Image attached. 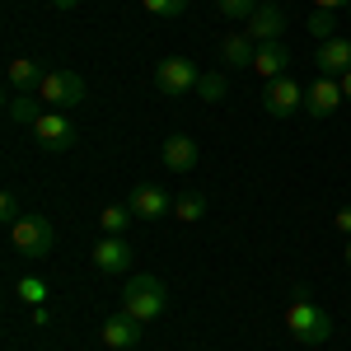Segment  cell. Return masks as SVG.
Here are the masks:
<instances>
[{
	"instance_id": "obj_1",
	"label": "cell",
	"mask_w": 351,
	"mask_h": 351,
	"mask_svg": "<svg viewBox=\"0 0 351 351\" xmlns=\"http://www.w3.org/2000/svg\"><path fill=\"white\" fill-rule=\"evenodd\" d=\"M286 328H291V337H295V342L319 347V342H328V337H332V314H328V309H319V304L309 300V291H295L291 309H286Z\"/></svg>"
},
{
	"instance_id": "obj_21",
	"label": "cell",
	"mask_w": 351,
	"mask_h": 351,
	"mask_svg": "<svg viewBox=\"0 0 351 351\" xmlns=\"http://www.w3.org/2000/svg\"><path fill=\"white\" fill-rule=\"evenodd\" d=\"M136 220L132 206H104V216H99V225H104V234H127V225Z\"/></svg>"
},
{
	"instance_id": "obj_24",
	"label": "cell",
	"mask_w": 351,
	"mask_h": 351,
	"mask_svg": "<svg viewBox=\"0 0 351 351\" xmlns=\"http://www.w3.org/2000/svg\"><path fill=\"white\" fill-rule=\"evenodd\" d=\"M141 10L145 14H160V19H178L188 10V0H141Z\"/></svg>"
},
{
	"instance_id": "obj_28",
	"label": "cell",
	"mask_w": 351,
	"mask_h": 351,
	"mask_svg": "<svg viewBox=\"0 0 351 351\" xmlns=\"http://www.w3.org/2000/svg\"><path fill=\"white\" fill-rule=\"evenodd\" d=\"M319 10H351V0H314Z\"/></svg>"
},
{
	"instance_id": "obj_14",
	"label": "cell",
	"mask_w": 351,
	"mask_h": 351,
	"mask_svg": "<svg viewBox=\"0 0 351 351\" xmlns=\"http://www.w3.org/2000/svg\"><path fill=\"white\" fill-rule=\"evenodd\" d=\"M220 66H234V71H253V56H258V43L248 38V33H225L220 38Z\"/></svg>"
},
{
	"instance_id": "obj_13",
	"label": "cell",
	"mask_w": 351,
	"mask_h": 351,
	"mask_svg": "<svg viewBox=\"0 0 351 351\" xmlns=\"http://www.w3.org/2000/svg\"><path fill=\"white\" fill-rule=\"evenodd\" d=\"M281 33H286V14H281V5H258L253 19H248V38L263 47V43H281Z\"/></svg>"
},
{
	"instance_id": "obj_11",
	"label": "cell",
	"mask_w": 351,
	"mask_h": 351,
	"mask_svg": "<svg viewBox=\"0 0 351 351\" xmlns=\"http://www.w3.org/2000/svg\"><path fill=\"white\" fill-rule=\"evenodd\" d=\"M94 267L108 271V276L127 271V267H132V243L122 239V234H104V239H99V248H94Z\"/></svg>"
},
{
	"instance_id": "obj_5",
	"label": "cell",
	"mask_w": 351,
	"mask_h": 351,
	"mask_svg": "<svg viewBox=\"0 0 351 351\" xmlns=\"http://www.w3.org/2000/svg\"><path fill=\"white\" fill-rule=\"evenodd\" d=\"M38 99L56 112H71L75 104H84V80L75 71H47L43 84H38Z\"/></svg>"
},
{
	"instance_id": "obj_10",
	"label": "cell",
	"mask_w": 351,
	"mask_h": 351,
	"mask_svg": "<svg viewBox=\"0 0 351 351\" xmlns=\"http://www.w3.org/2000/svg\"><path fill=\"white\" fill-rule=\"evenodd\" d=\"M337 104H347V99H342V84L332 80V75H319L304 89V112L309 117H328V112H337Z\"/></svg>"
},
{
	"instance_id": "obj_22",
	"label": "cell",
	"mask_w": 351,
	"mask_h": 351,
	"mask_svg": "<svg viewBox=\"0 0 351 351\" xmlns=\"http://www.w3.org/2000/svg\"><path fill=\"white\" fill-rule=\"evenodd\" d=\"M304 28H309V33H314L319 43H328V38H337V33H332V28H337V14H332V10H314Z\"/></svg>"
},
{
	"instance_id": "obj_8",
	"label": "cell",
	"mask_w": 351,
	"mask_h": 351,
	"mask_svg": "<svg viewBox=\"0 0 351 351\" xmlns=\"http://www.w3.org/2000/svg\"><path fill=\"white\" fill-rule=\"evenodd\" d=\"M127 206L136 211V220H164V216H173V197H169L164 188H155V183H141V188H132Z\"/></svg>"
},
{
	"instance_id": "obj_30",
	"label": "cell",
	"mask_w": 351,
	"mask_h": 351,
	"mask_svg": "<svg viewBox=\"0 0 351 351\" xmlns=\"http://www.w3.org/2000/svg\"><path fill=\"white\" fill-rule=\"evenodd\" d=\"M56 10H75V5H80V0H52Z\"/></svg>"
},
{
	"instance_id": "obj_26",
	"label": "cell",
	"mask_w": 351,
	"mask_h": 351,
	"mask_svg": "<svg viewBox=\"0 0 351 351\" xmlns=\"http://www.w3.org/2000/svg\"><path fill=\"white\" fill-rule=\"evenodd\" d=\"M19 216H24V211H19V197H14V192H0V220L14 225Z\"/></svg>"
},
{
	"instance_id": "obj_4",
	"label": "cell",
	"mask_w": 351,
	"mask_h": 351,
	"mask_svg": "<svg viewBox=\"0 0 351 351\" xmlns=\"http://www.w3.org/2000/svg\"><path fill=\"white\" fill-rule=\"evenodd\" d=\"M197 80H202V66H197V61H188V56H164L160 66H155V89H160V94H169V99L192 94V89H197Z\"/></svg>"
},
{
	"instance_id": "obj_12",
	"label": "cell",
	"mask_w": 351,
	"mask_h": 351,
	"mask_svg": "<svg viewBox=\"0 0 351 351\" xmlns=\"http://www.w3.org/2000/svg\"><path fill=\"white\" fill-rule=\"evenodd\" d=\"M47 75V66L43 61H33V56H14L10 66H5V80H10V94H38V84Z\"/></svg>"
},
{
	"instance_id": "obj_27",
	"label": "cell",
	"mask_w": 351,
	"mask_h": 351,
	"mask_svg": "<svg viewBox=\"0 0 351 351\" xmlns=\"http://www.w3.org/2000/svg\"><path fill=\"white\" fill-rule=\"evenodd\" d=\"M332 225H337V230H342V234H347V239H351V206H342V211L332 216Z\"/></svg>"
},
{
	"instance_id": "obj_7",
	"label": "cell",
	"mask_w": 351,
	"mask_h": 351,
	"mask_svg": "<svg viewBox=\"0 0 351 351\" xmlns=\"http://www.w3.org/2000/svg\"><path fill=\"white\" fill-rule=\"evenodd\" d=\"M263 108H267V117H291V112L304 108V89H300L291 75H276V80H267V89H263Z\"/></svg>"
},
{
	"instance_id": "obj_25",
	"label": "cell",
	"mask_w": 351,
	"mask_h": 351,
	"mask_svg": "<svg viewBox=\"0 0 351 351\" xmlns=\"http://www.w3.org/2000/svg\"><path fill=\"white\" fill-rule=\"evenodd\" d=\"M19 295H24L28 304H43V300H47V286H43L38 276H24V281H19Z\"/></svg>"
},
{
	"instance_id": "obj_17",
	"label": "cell",
	"mask_w": 351,
	"mask_h": 351,
	"mask_svg": "<svg viewBox=\"0 0 351 351\" xmlns=\"http://www.w3.org/2000/svg\"><path fill=\"white\" fill-rule=\"evenodd\" d=\"M286 66H291V52H286V43H263L258 56H253V75H263V80H276V75H286Z\"/></svg>"
},
{
	"instance_id": "obj_15",
	"label": "cell",
	"mask_w": 351,
	"mask_h": 351,
	"mask_svg": "<svg viewBox=\"0 0 351 351\" xmlns=\"http://www.w3.org/2000/svg\"><path fill=\"white\" fill-rule=\"evenodd\" d=\"M314 66H319L324 75H332V80H342V75L351 71V43L347 38H328V43H319Z\"/></svg>"
},
{
	"instance_id": "obj_20",
	"label": "cell",
	"mask_w": 351,
	"mask_h": 351,
	"mask_svg": "<svg viewBox=\"0 0 351 351\" xmlns=\"http://www.w3.org/2000/svg\"><path fill=\"white\" fill-rule=\"evenodd\" d=\"M225 89H230V80H225L220 71H202V80H197L202 104H220V99H225Z\"/></svg>"
},
{
	"instance_id": "obj_2",
	"label": "cell",
	"mask_w": 351,
	"mask_h": 351,
	"mask_svg": "<svg viewBox=\"0 0 351 351\" xmlns=\"http://www.w3.org/2000/svg\"><path fill=\"white\" fill-rule=\"evenodd\" d=\"M164 304H169V291H164L160 276H150V271H141V276H132V281L122 286V309L136 314L141 324H155L164 314Z\"/></svg>"
},
{
	"instance_id": "obj_29",
	"label": "cell",
	"mask_w": 351,
	"mask_h": 351,
	"mask_svg": "<svg viewBox=\"0 0 351 351\" xmlns=\"http://www.w3.org/2000/svg\"><path fill=\"white\" fill-rule=\"evenodd\" d=\"M337 84H342V99H347V104H351V71H347V75H342V80H337Z\"/></svg>"
},
{
	"instance_id": "obj_6",
	"label": "cell",
	"mask_w": 351,
	"mask_h": 351,
	"mask_svg": "<svg viewBox=\"0 0 351 351\" xmlns=\"http://www.w3.org/2000/svg\"><path fill=\"white\" fill-rule=\"evenodd\" d=\"M33 141H38L47 155H61V150H71V145H75V127H71V117H66V112L47 108L38 122H33Z\"/></svg>"
},
{
	"instance_id": "obj_18",
	"label": "cell",
	"mask_w": 351,
	"mask_h": 351,
	"mask_svg": "<svg viewBox=\"0 0 351 351\" xmlns=\"http://www.w3.org/2000/svg\"><path fill=\"white\" fill-rule=\"evenodd\" d=\"M43 112H47V108H43L38 94H10V99H5V117H10L14 127H33Z\"/></svg>"
},
{
	"instance_id": "obj_19",
	"label": "cell",
	"mask_w": 351,
	"mask_h": 351,
	"mask_svg": "<svg viewBox=\"0 0 351 351\" xmlns=\"http://www.w3.org/2000/svg\"><path fill=\"white\" fill-rule=\"evenodd\" d=\"M173 216L178 220H202L206 216V197H202V192H178V197H173Z\"/></svg>"
},
{
	"instance_id": "obj_16",
	"label": "cell",
	"mask_w": 351,
	"mask_h": 351,
	"mask_svg": "<svg viewBox=\"0 0 351 351\" xmlns=\"http://www.w3.org/2000/svg\"><path fill=\"white\" fill-rule=\"evenodd\" d=\"M164 169H169V173H192V169H197V141H192V136H169V141H164Z\"/></svg>"
},
{
	"instance_id": "obj_23",
	"label": "cell",
	"mask_w": 351,
	"mask_h": 351,
	"mask_svg": "<svg viewBox=\"0 0 351 351\" xmlns=\"http://www.w3.org/2000/svg\"><path fill=\"white\" fill-rule=\"evenodd\" d=\"M258 5H263V0H216V10L225 14V19H243V24L253 19V10H258Z\"/></svg>"
},
{
	"instance_id": "obj_3",
	"label": "cell",
	"mask_w": 351,
	"mask_h": 351,
	"mask_svg": "<svg viewBox=\"0 0 351 351\" xmlns=\"http://www.w3.org/2000/svg\"><path fill=\"white\" fill-rule=\"evenodd\" d=\"M10 239H14V248L24 253L28 263H43V258L56 248V225H52L47 216H33V211H24V216L10 225Z\"/></svg>"
},
{
	"instance_id": "obj_9",
	"label": "cell",
	"mask_w": 351,
	"mask_h": 351,
	"mask_svg": "<svg viewBox=\"0 0 351 351\" xmlns=\"http://www.w3.org/2000/svg\"><path fill=\"white\" fill-rule=\"evenodd\" d=\"M141 332H145V324L136 319V314H112V319H104V347L108 351H132L136 342H141Z\"/></svg>"
},
{
	"instance_id": "obj_31",
	"label": "cell",
	"mask_w": 351,
	"mask_h": 351,
	"mask_svg": "<svg viewBox=\"0 0 351 351\" xmlns=\"http://www.w3.org/2000/svg\"><path fill=\"white\" fill-rule=\"evenodd\" d=\"M342 258H347V267H351V239H347V253H342Z\"/></svg>"
}]
</instances>
